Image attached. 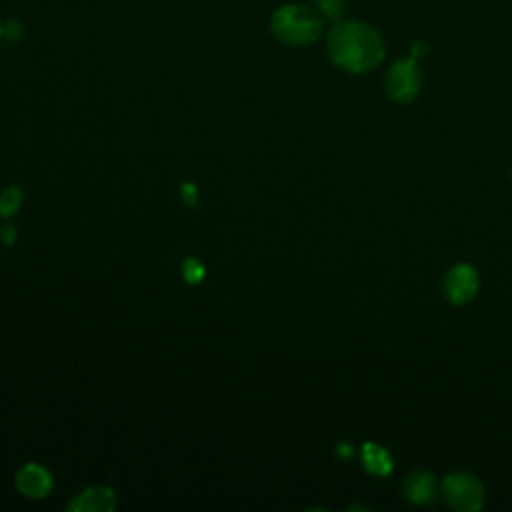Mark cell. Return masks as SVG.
<instances>
[{
  "instance_id": "obj_1",
  "label": "cell",
  "mask_w": 512,
  "mask_h": 512,
  "mask_svg": "<svg viewBox=\"0 0 512 512\" xmlns=\"http://www.w3.org/2000/svg\"><path fill=\"white\" fill-rule=\"evenodd\" d=\"M326 54L336 68L350 74H364L384 60L386 46L372 24L338 20L326 36Z\"/></svg>"
},
{
  "instance_id": "obj_2",
  "label": "cell",
  "mask_w": 512,
  "mask_h": 512,
  "mask_svg": "<svg viewBox=\"0 0 512 512\" xmlns=\"http://www.w3.org/2000/svg\"><path fill=\"white\" fill-rule=\"evenodd\" d=\"M324 30L322 14L308 4L288 2L278 6L270 16L272 36L292 48H304L314 44Z\"/></svg>"
},
{
  "instance_id": "obj_3",
  "label": "cell",
  "mask_w": 512,
  "mask_h": 512,
  "mask_svg": "<svg viewBox=\"0 0 512 512\" xmlns=\"http://www.w3.org/2000/svg\"><path fill=\"white\" fill-rule=\"evenodd\" d=\"M444 502L458 512H476L484 506V486L468 472H452L442 480L440 486Z\"/></svg>"
},
{
  "instance_id": "obj_4",
  "label": "cell",
  "mask_w": 512,
  "mask_h": 512,
  "mask_svg": "<svg viewBox=\"0 0 512 512\" xmlns=\"http://www.w3.org/2000/svg\"><path fill=\"white\" fill-rule=\"evenodd\" d=\"M418 56L410 52L408 58L404 60H396L384 78V88L386 94L390 96V100L398 102V104H408L412 102L422 88V74H420V66H418Z\"/></svg>"
},
{
  "instance_id": "obj_5",
  "label": "cell",
  "mask_w": 512,
  "mask_h": 512,
  "mask_svg": "<svg viewBox=\"0 0 512 512\" xmlns=\"http://www.w3.org/2000/svg\"><path fill=\"white\" fill-rule=\"evenodd\" d=\"M478 286H480L478 272L470 264H456V266H452L446 272L444 284H442L444 296L454 306L468 304L476 296Z\"/></svg>"
},
{
  "instance_id": "obj_6",
  "label": "cell",
  "mask_w": 512,
  "mask_h": 512,
  "mask_svg": "<svg viewBox=\"0 0 512 512\" xmlns=\"http://www.w3.org/2000/svg\"><path fill=\"white\" fill-rule=\"evenodd\" d=\"M18 490L28 498H44L52 490V476L40 464H26L16 474Z\"/></svg>"
},
{
  "instance_id": "obj_7",
  "label": "cell",
  "mask_w": 512,
  "mask_h": 512,
  "mask_svg": "<svg viewBox=\"0 0 512 512\" xmlns=\"http://www.w3.org/2000/svg\"><path fill=\"white\" fill-rule=\"evenodd\" d=\"M116 506V496L108 486H90L82 490L70 504L74 512H110Z\"/></svg>"
},
{
  "instance_id": "obj_8",
  "label": "cell",
  "mask_w": 512,
  "mask_h": 512,
  "mask_svg": "<svg viewBox=\"0 0 512 512\" xmlns=\"http://www.w3.org/2000/svg\"><path fill=\"white\" fill-rule=\"evenodd\" d=\"M406 498L416 506H426L436 498V482L428 470H414L404 482Z\"/></svg>"
},
{
  "instance_id": "obj_9",
  "label": "cell",
  "mask_w": 512,
  "mask_h": 512,
  "mask_svg": "<svg viewBox=\"0 0 512 512\" xmlns=\"http://www.w3.org/2000/svg\"><path fill=\"white\" fill-rule=\"evenodd\" d=\"M362 462L370 474L388 476L392 472V458H390L388 450L382 448L380 444H374V442L364 444L362 446Z\"/></svg>"
},
{
  "instance_id": "obj_10",
  "label": "cell",
  "mask_w": 512,
  "mask_h": 512,
  "mask_svg": "<svg viewBox=\"0 0 512 512\" xmlns=\"http://www.w3.org/2000/svg\"><path fill=\"white\" fill-rule=\"evenodd\" d=\"M24 194L20 188L16 186H8L0 192V216L2 218H10L12 214H16L22 206Z\"/></svg>"
},
{
  "instance_id": "obj_11",
  "label": "cell",
  "mask_w": 512,
  "mask_h": 512,
  "mask_svg": "<svg viewBox=\"0 0 512 512\" xmlns=\"http://www.w3.org/2000/svg\"><path fill=\"white\" fill-rule=\"evenodd\" d=\"M314 8L322 14L324 20H330L332 24L342 20L344 14V0H312Z\"/></svg>"
},
{
  "instance_id": "obj_12",
  "label": "cell",
  "mask_w": 512,
  "mask_h": 512,
  "mask_svg": "<svg viewBox=\"0 0 512 512\" xmlns=\"http://www.w3.org/2000/svg\"><path fill=\"white\" fill-rule=\"evenodd\" d=\"M182 276L188 284H198L204 278V266L196 258H186L182 262Z\"/></svg>"
},
{
  "instance_id": "obj_13",
  "label": "cell",
  "mask_w": 512,
  "mask_h": 512,
  "mask_svg": "<svg viewBox=\"0 0 512 512\" xmlns=\"http://www.w3.org/2000/svg\"><path fill=\"white\" fill-rule=\"evenodd\" d=\"M22 32H24V26H22V22H20V20L10 18V20H6V22H4V36H6L8 40L16 42V40L22 36Z\"/></svg>"
},
{
  "instance_id": "obj_14",
  "label": "cell",
  "mask_w": 512,
  "mask_h": 512,
  "mask_svg": "<svg viewBox=\"0 0 512 512\" xmlns=\"http://www.w3.org/2000/svg\"><path fill=\"white\" fill-rule=\"evenodd\" d=\"M182 198L188 206H194L198 202V196H196V188L192 184H184L182 186Z\"/></svg>"
},
{
  "instance_id": "obj_15",
  "label": "cell",
  "mask_w": 512,
  "mask_h": 512,
  "mask_svg": "<svg viewBox=\"0 0 512 512\" xmlns=\"http://www.w3.org/2000/svg\"><path fill=\"white\" fill-rule=\"evenodd\" d=\"M0 240H2L4 244H12V242L16 240V228H14L12 224H4V226L0 228Z\"/></svg>"
},
{
  "instance_id": "obj_16",
  "label": "cell",
  "mask_w": 512,
  "mask_h": 512,
  "mask_svg": "<svg viewBox=\"0 0 512 512\" xmlns=\"http://www.w3.org/2000/svg\"><path fill=\"white\" fill-rule=\"evenodd\" d=\"M2 36H4V22L0 20V38H2Z\"/></svg>"
}]
</instances>
